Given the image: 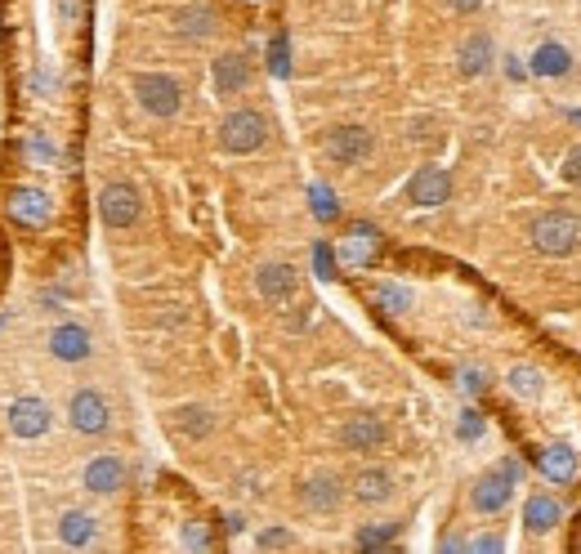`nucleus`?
<instances>
[{
  "label": "nucleus",
  "mask_w": 581,
  "mask_h": 554,
  "mask_svg": "<svg viewBox=\"0 0 581 554\" xmlns=\"http://www.w3.org/2000/svg\"><path fill=\"white\" fill-rule=\"evenodd\" d=\"M528 237H532V251H537V255L559 260V255H573V246L581 237V224L573 215H564V210H546V215L532 219Z\"/></svg>",
  "instance_id": "1"
},
{
  "label": "nucleus",
  "mask_w": 581,
  "mask_h": 554,
  "mask_svg": "<svg viewBox=\"0 0 581 554\" xmlns=\"http://www.w3.org/2000/svg\"><path fill=\"white\" fill-rule=\"evenodd\" d=\"M130 90H135V99H139V108L148 112V117H175L179 108H184V90H179V81L175 76H166V72H139L135 81H130Z\"/></svg>",
  "instance_id": "2"
},
{
  "label": "nucleus",
  "mask_w": 581,
  "mask_h": 554,
  "mask_svg": "<svg viewBox=\"0 0 581 554\" xmlns=\"http://www.w3.org/2000/svg\"><path fill=\"white\" fill-rule=\"evenodd\" d=\"M264 139H269V121L255 108H237L219 121V148L233 152V157H246V152L264 148Z\"/></svg>",
  "instance_id": "3"
},
{
  "label": "nucleus",
  "mask_w": 581,
  "mask_h": 554,
  "mask_svg": "<svg viewBox=\"0 0 581 554\" xmlns=\"http://www.w3.org/2000/svg\"><path fill=\"white\" fill-rule=\"evenodd\" d=\"M139 215H144V197H139V188L130 184H108L99 193V219L108 228H135Z\"/></svg>",
  "instance_id": "4"
},
{
  "label": "nucleus",
  "mask_w": 581,
  "mask_h": 554,
  "mask_svg": "<svg viewBox=\"0 0 581 554\" xmlns=\"http://www.w3.org/2000/svg\"><path fill=\"white\" fill-rule=\"evenodd\" d=\"M9 215L23 228H45L54 219V197L36 184H14L9 188Z\"/></svg>",
  "instance_id": "5"
},
{
  "label": "nucleus",
  "mask_w": 581,
  "mask_h": 554,
  "mask_svg": "<svg viewBox=\"0 0 581 554\" xmlns=\"http://www.w3.org/2000/svg\"><path fill=\"white\" fill-rule=\"evenodd\" d=\"M68 420L76 434H103V429L112 425V412H108V398L99 394V389H76L72 403H68Z\"/></svg>",
  "instance_id": "6"
},
{
  "label": "nucleus",
  "mask_w": 581,
  "mask_h": 554,
  "mask_svg": "<svg viewBox=\"0 0 581 554\" xmlns=\"http://www.w3.org/2000/svg\"><path fill=\"white\" fill-rule=\"evenodd\" d=\"M322 148H327V157L340 161V166H358V161L371 157L376 139H371V130H363V126H336V130H327Z\"/></svg>",
  "instance_id": "7"
},
{
  "label": "nucleus",
  "mask_w": 581,
  "mask_h": 554,
  "mask_svg": "<svg viewBox=\"0 0 581 554\" xmlns=\"http://www.w3.org/2000/svg\"><path fill=\"white\" fill-rule=\"evenodd\" d=\"M5 420H9V434H14V438H41V434H50L54 412H50L45 398H14Z\"/></svg>",
  "instance_id": "8"
},
{
  "label": "nucleus",
  "mask_w": 581,
  "mask_h": 554,
  "mask_svg": "<svg viewBox=\"0 0 581 554\" xmlns=\"http://www.w3.org/2000/svg\"><path fill=\"white\" fill-rule=\"evenodd\" d=\"M510 496H514V474L501 465V470H492V474H483L479 483H474V492H470V505L479 514H501L510 505Z\"/></svg>",
  "instance_id": "9"
},
{
  "label": "nucleus",
  "mask_w": 581,
  "mask_h": 554,
  "mask_svg": "<svg viewBox=\"0 0 581 554\" xmlns=\"http://www.w3.org/2000/svg\"><path fill=\"white\" fill-rule=\"evenodd\" d=\"M340 443L349 447V452H376V447H385L389 443V425L380 416H349L345 425H340Z\"/></svg>",
  "instance_id": "10"
},
{
  "label": "nucleus",
  "mask_w": 581,
  "mask_h": 554,
  "mask_svg": "<svg viewBox=\"0 0 581 554\" xmlns=\"http://www.w3.org/2000/svg\"><path fill=\"white\" fill-rule=\"evenodd\" d=\"M380 255V233H376V224H349V233H345V242H340V251H336V260L340 264H349V269H363V264H371Z\"/></svg>",
  "instance_id": "11"
},
{
  "label": "nucleus",
  "mask_w": 581,
  "mask_h": 554,
  "mask_svg": "<svg viewBox=\"0 0 581 554\" xmlns=\"http://www.w3.org/2000/svg\"><path fill=\"white\" fill-rule=\"evenodd\" d=\"M340 501H345V483L336 479V474H313V479L300 483V505L313 514H331L340 510Z\"/></svg>",
  "instance_id": "12"
},
{
  "label": "nucleus",
  "mask_w": 581,
  "mask_h": 554,
  "mask_svg": "<svg viewBox=\"0 0 581 554\" xmlns=\"http://www.w3.org/2000/svg\"><path fill=\"white\" fill-rule=\"evenodd\" d=\"M407 197H412L416 206H443L447 197H452V175H447L443 166H421L416 179L407 184Z\"/></svg>",
  "instance_id": "13"
},
{
  "label": "nucleus",
  "mask_w": 581,
  "mask_h": 554,
  "mask_svg": "<svg viewBox=\"0 0 581 554\" xmlns=\"http://www.w3.org/2000/svg\"><path fill=\"white\" fill-rule=\"evenodd\" d=\"M211 81H215V90L224 94H242L246 85H251V63H246V54H237V50H228V54H219L215 59V68H211Z\"/></svg>",
  "instance_id": "14"
},
{
  "label": "nucleus",
  "mask_w": 581,
  "mask_h": 554,
  "mask_svg": "<svg viewBox=\"0 0 581 554\" xmlns=\"http://www.w3.org/2000/svg\"><path fill=\"white\" fill-rule=\"evenodd\" d=\"M121 483H126V461H121V456L103 452V456H94V461L85 465V487H90L94 496L117 492Z\"/></svg>",
  "instance_id": "15"
},
{
  "label": "nucleus",
  "mask_w": 581,
  "mask_h": 554,
  "mask_svg": "<svg viewBox=\"0 0 581 554\" xmlns=\"http://www.w3.org/2000/svg\"><path fill=\"white\" fill-rule=\"evenodd\" d=\"M492 54H497V50H492V36L488 32H470L461 41V50H456V72H461V76H483L492 68Z\"/></svg>",
  "instance_id": "16"
},
{
  "label": "nucleus",
  "mask_w": 581,
  "mask_h": 554,
  "mask_svg": "<svg viewBox=\"0 0 581 554\" xmlns=\"http://www.w3.org/2000/svg\"><path fill=\"white\" fill-rule=\"evenodd\" d=\"M90 331L85 327H76V322H63V327H54L50 331V353L59 362H85L90 358Z\"/></svg>",
  "instance_id": "17"
},
{
  "label": "nucleus",
  "mask_w": 581,
  "mask_h": 554,
  "mask_svg": "<svg viewBox=\"0 0 581 554\" xmlns=\"http://www.w3.org/2000/svg\"><path fill=\"white\" fill-rule=\"evenodd\" d=\"M295 282H300V277H295L291 264H264V269L255 273V291L269 304H287L295 295Z\"/></svg>",
  "instance_id": "18"
},
{
  "label": "nucleus",
  "mask_w": 581,
  "mask_h": 554,
  "mask_svg": "<svg viewBox=\"0 0 581 554\" xmlns=\"http://www.w3.org/2000/svg\"><path fill=\"white\" fill-rule=\"evenodd\" d=\"M349 492H354V501H363V505H380V501H389V496H394V479H389L385 470H376V465H371V470L354 474V487H349Z\"/></svg>",
  "instance_id": "19"
},
{
  "label": "nucleus",
  "mask_w": 581,
  "mask_h": 554,
  "mask_svg": "<svg viewBox=\"0 0 581 554\" xmlns=\"http://www.w3.org/2000/svg\"><path fill=\"white\" fill-rule=\"evenodd\" d=\"M94 537H99V519H94V514H85V510H68V514L59 519V541H63V546L81 550V546H90Z\"/></svg>",
  "instance_id": "20"
},
{
  "label": "nucleus",
  "mask_w": 581,
  "mask_h": 554,
  "mask_svg": "<svg viewBox=\"0 0 581 554\" xmlns=\"http://www.w3.org/2000/svg\"><path fill=\"white\" fill-rule=\"evenodd\" d=\"M541 474H546L550 483H573L577 479V452L568 443H550L546 452H541Z\"/></svg>",
  "instance_id": "21"
},
{
  "label": "nucleus",
  "mask_w": 581,
  "mask_h": 554,
  "mask_svg": "<svg viewBox=\"0 0 581 554\" xmlns=\"http://www.w3.org/2000/svg\"><path fill=\"white\" fill-rule=\"evenodd\" d=\"M559 519H564V510H559V501H550V496H528V505H523V523H528L532 532H555Z\"/></svg>",
  "instance_id": "22"
},
{
  "label": "nucleus",
  "mask_w": 581,
  "mask_h": 554,
  "mask_svg": "<svg viewBox=\"0 0 581 554\" xmlns=\"http://www.w3.org/2000/svg\"><path fill=\"white\" fill-rule=\"evenodd\" d=\"M532 72H537V76H568V72H573V54H568L564 45L546 41L537 54H532Z\"/></svg>",
  "instance_id": "23"
},
{
  "label": "nucleus",
  "mask_w": 581,
  "mask_h": 554,
  "mask_svg": "<svg viewBox=\"0 0 581 554\" xmlns=\"http://www.w3.org/2000/svg\"><path fill=\"white\" fill-rule=\"evenodd\" d=\"M371 300H376V309L389 313V318H403V313L412 309V291L398 282H380L376 291H371Z\"/></svg>",
  "instance_id": "24"
},
{
  "label": "nucleus",
  "mask_w": 581,
  "mask_h": 554,
  "mask_svg": "<svg viewBox=\"0 0 581 554\" xmlns=\"http://www.w3.org/2000/svg\"><path fill=\"white\" fill-rule=\"evenodd\" d=\"M506 385H510L514 398H523V403H537L541 389H546V385H541V371L537 367H523V362H519V367H510Z\"/></svg>",
  "instance_id": "25"
},
{
  "label": "nucleus",
  "mask_w": 581,
  "mask_h": 554,
  "mask_svg": "<svg viewBox=\"0 0 581 554\" xmlns=\"http://www.w3.org/2000/svg\"><path fill=\"white\" fill-rule=\"evenodd\" d=\"M179 32L184 36H193V41H206V36L215 32V9H206V5H193V9H179Z\"/></svg>",
  "instance_id": "26"
},
{
  "label": "nucleus",
  "mask_w": 581,
  "mask_h": 554,
  "mask_svg": "<svg viewBox=\"0 0 581 554\" xmlns=\"http://www.w3.org/2000/svg\"><path fill=\"white\" fill-rule=\"evenodd\" d=\"M175 429L184 438H206L215 429V416L206 412V407H179V412H175Z\"/></svg>",
  "instance_id": "27"
},
{
  "label": "nucleus",
  "mask_w": 581,
  "mask_h": 554,
  "mask_svg": "<svg viewBox=\"0 0 581 554\" xmlns=\"http://www.w3.org/2000/svg\"><path fill=\"white\" fill-rule=\"evenodd\" d=\"M23 157H27V166L50 170L54 161H59V143H54L50 135H32V139L23 143Z\"/></svg>",
  "instance_id": "28"
},
{
  "label": "nucleus",
  "mask_w": 581,
  "mask_h": 554,
  "mask_svg": "<svg viewBox=\"0 0 581 554\" xmlns=\"http://www.w3.org/2000/svg\"><path fill=\"white\" fill-rule=\"evenodd\" d=\"M394 537H398V523H367V528H358V546L363 550H380Z\"/></svg>",
  "instance_id": "29"
},
{
  "label": "nucleus",
  "mask_w": 581,
  "mask_h": 554,
  "mask_svg": "<svg viewBox=\"0 0 581 554\" xmlns=\"http://www.w3.org/2000/svg\"><path fill=\"white\" fill-rule=\"evenodd\" d=\"M309 202H313V215H318L322 224H331V219L340 215V202H336V193H331L327 184H313L309 188Z\"/></svg>",
  "instance_id": "30"
},
{
  "label": "nucleus",
  "mask_w": 581,
  "mask_h": 554,
  "mask_svg": "<svg viewBox=\"0 0 581 554\" xmlns=\"http://www.w3.org/2000/svg\"><path fill=\"white\" fill-rule=\"evenodd\" d=\"M179 546L184 550H211V528H206L202 519H188L184 528H179Z\"/></svg>",
  "instance_id": "31"
},
{
  "label": "nucleus",
  "mask_w": 581,
  "mask_h": 554,
  "mask_svg": "<svg viewBox=\"0 0 581 554\" xmlns=\"http://www.w3.org/2000/svg\"><path fill=\"white\" fill-rule=\"evenodd\" d=\"M456 438H461V443H474V438H483V416L474 412V407H465L461 420H456Z\"/></svg>",
  "instance_id": "32"
},
{
  "label": "nucleus",
  "mask_w": 581,
  "mask_h": 554,
  "mask_svg": "<svg viewBox=\"0 0 581 554\" xmlns=\"http://www.w3.org/2000/svg\"><path fill=\"white\" fill-rule=\"evenodd\" d=\"M255 546H260V550H291L295 537H291L287 528H264L260 537H255Z\"/></svg>",
  "instance_id": "33"
},
{
  "label": "nucleus",
  "mask_w": 581,
  "mask_h": 554,
  "mask_svg": "<svg viewBox=\"0 0 581 554\" xmlns=\"http://www.w3.org/2000/svg\"><path fill=\"white\" fill-rule=\"evenodd\" d=\"M269 72H273V76H287V72H291L287 36H273V45H269Z\"/></svg>",
  "instance_id": "34"
},
{
  "label": "nucleus",
  "mask_w": 581,
  "mask_h": 554,
  "mask_svg": "<svg viewBox=\"0 0 581 554\" xmlns=\"http://www.w3.org/2000/svg\"><path fill=\"white\" fill-rule=\"evenodd\" d=\"M456 385H461V394L474 398V394H483V389H488V371H483V367H465Z\"/></svg>",
  "instance_id": "35"
},
{
  "label": "nucleus",
  "mask_w": 581,
  "mask_h": 554,
  "mask_svg": "<svg viewBox=\"0 0 581 554\" xmlns=\"http://www.w3.org/2000/svg\"><path fill=\"white\" fill-rule=\"evenodd\" d=\"M313 269H318V277H336V255H331L327 242L313 246Z\"/></svg>",
  "instance_id": "36"
},
{
  "label": "nucleus",
  "mask_w": 581,
  "mask_h": 554,
  "mask_svg": "<svg viewBox=\"0 0 581 554\" xmlns=\"http://www.w3.org/2000/svg\"><path fill=\"white\" fill-rule=\"evenodd\" d=\"M559 170H564V179H568V184H577V188H581V143H577L573 152H568V157H564V166H559Z\"/></svg>",
  "instance_id": "37"
},
{
  "label": "nucleus",
  "mask_w": 581,
  "mask_h": 554,
  "mask_svg": "<svg viewBox=\"0 0 581 554\" xmlns=\"http://www.w3.org/2000/svg\"><path fill=\"white\" fill-rule=\"evenodd\" d=\"M59 18H63V27H76L81 23V5L76 0H59Z\"/></svg>",
  "instance_id": "38"
},
{
  "label": "nucleus",
  "mask_w": 581,
  "mask_h": 554,
  "mask_svg": "<svg viewBox=\"0 0 581 554\" xmlns=\"http://www.w3.org/2000/svg\"><path fill=\"white\" fill-rule=\"evenodd\" d=\"M501 546H506V541L492 537V532H483V537H474V541H470V550H483V554H488V550H501Z\"/></svg>",
  "instance_id": "39"
},
{
  "label": "nucleus",
  "mask_w": 581,
  "mask_h": 554,
  "mask_svg": "<svg viewBox=\"0 0 581 554\" xmlns=\"http://www.w3.org/2000/svg\"><path fill=\"white\" fill-rule=\"evenodd\" d=\"M447 9H452V14H474V9L483 5V0H443Z\"/></svg>",
  "instance_id": "40"
}]
</instances>
